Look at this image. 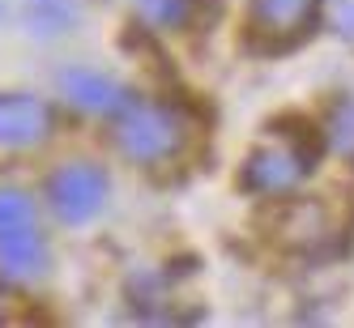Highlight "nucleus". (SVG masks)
<instances>
[{
  "label": "nucleus",
  "mask_w": 354,
  "mask_h": 328,
  "mask_svg": "<svg viewBox=\"0 0 354 328\" xmlns=\"http://www.w3.org/2000/svg\"><path fill=\"white\" fill-rule=\"evenodd\" d=\"M111 128H115L120 154L137 166L175 162L192 141L188 115L171 103H154V98H129V103L111 115Z\"/></svg>",
  "instance_id": "obj_1"
},
{
  "label": "nucleus",
  "mask_w": 354,
  "mask_h": 328,
  "mask_svg": "<svg viewBox=\"0 0 354 328\" xmlns=\"http://www.w3.org/2000/svg\"><path fill=\"white\" fill-rule=\"evenodd\" d=\"M107 205V171L94 162H68L47 180V209L60 222L82 226Z\"/></svg>",
  "instance_id": "obj_2"
},
{
  "label": "nucleus",
  "mask_w": 354,
  "mask_h": 328,
  "mask_svg": "<svg viewBox=\"0 0 354 328\" xmlns=\"http://www.w3.org/2000/svg\"><path fill=\"white\" fill-rule=\"evenodd\" d=\"M320 0H248V39L261 52H286L312 30Z\"/></svg>",
  "instance_id": "obj_3"
},
{
  "label": "nucleus",
  "mask_w": 354,
  "mask_h": 328,
  "mask_svg": "<svg viewBox=\"0 0 354 328\" xmlns=\"http://www.w3.org/2000/svg\"><path fill=\"white\" fill-rule=\"evenodd\" d=\"M308 166H312V158H308V149H299V145H286V141L261 145V149H252L248 162H243V188L261 192V196H286L290 188L303 184Z\"/></svg>",
  "instance_id": "obj_4"
},
{
  "label": "nucleus",
  "mask_w": 354,
  "mask_h": 328,
  "mask_svg": "<svg viewBox=\"0 0 354 328\" xmlns=\"http://www.w3.org/2000/svg\"><path fill=\"white\" fill-rule=\"evenodd\" d=\"M52 133V107L35 94H0V145L26 149Z\"/></svg>",
  "instance_id": "obj_5"
},
{
  "label": "nucleus",
  "mask_w": 354,
  "mask_h": 328,
  "mask_svg": "<svg viewBox=\"0 0 354 328\" xmlns=\"http://www.w3.org/2000/svg\"><path fill=\"white\" fill-rule=\"evenodd\" d=\"M60 94H64L77 111L107 115V119L133 98L115 77H107V73H94V68H64V73H60Z\"/></svg>",
  "instance_id": "obj_6"
},
{
  "label": "nucleus",
  "mask_w": 354,
  "mask_h": 328,
  "mask_svg": "<svg viewBox=\"0 0 354 328\" xmlns=\"http://www.w3.org/2000/svg\"><path fill=\"white\" fill-rule=\"evenodd\" d=\"M47 273V239L39 235V226H9L0 231V277L9 282H39Z\"/></svg>",
  "instance_id": "obj_7"
},
{
  "label": "nucleus",
  "mask_w": 354,
  "mask_h": 328,
  "mask_svg": "<svg viewBox=\"0 0 354 328\" xmlns=\"http://www.w3.org/2000/svg\"><path fill=\"white\" fill-rule=\"evenodd\" d=\"M273 231L286 247H316L328 235V213L316 205V200H290V205L277 209Z\"/></svg>",
  "instance_id": "obj_8"
},
{
  "label": "nucleus",
  "mask_w": 354,
  "mask_h": 328,
  "mask_svg": "<svg viewBox=\"0 0 354 328\" xmlns=\"http://www.w3.org/2000/svg\"><path fill=\"white\" fill-rule=\"evenodd\" d=\"M73 21H77V13H73L68 0H26V26H30V35H39V39L64 35Z\"/></svg>",
  "instance_id": "obj_9"
},
{
  "label": "nucleus",
  "mask_w": 354,
  "mask_h": 328,
  "mask_svg": "<svg viewBox=\"0 0 354 328\" xmlns=\"http://www.w3.org/2000/svg\"><path fill=\"white\" fill-rule=\"evenodd\" d=\"M141 17L149 26L180 30V26L192 21V0H141Z\"/></svg>",
  "instance_id": "obj_10"
},
{
  "label": "nucleus",
  "mask_w": 354,
  "mask_h": 328,
  "mask_svg": "<svg viewBox=\"0 0 354 328\" xmlns=\"http://www.w3.org/2000/svg\"><path fill=\"white\" fill-rule=\"evenodd\" d=\"M35 222V200L21 188H0V231Z\"/></svg>",
  "instance_id": "obj_11"
},
{
  "label": "nucleus",
  "mask_w": 354,
  "mask_h": 328,
  "mask_svg": "<svg viewBox=\"0 0 354 328\" xmlns=\"http://www.w3.org/2000/svg\"><path fill=\"white\" fill-rule=\"evenodd\" d=\"M328 137H333V145L342 149V154H354V103H342L333 111V119H328Z\"/></svg>",
  "instance_id": "obj_12"
}]
</instances>
